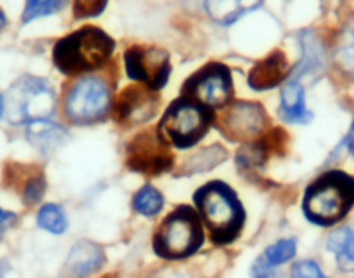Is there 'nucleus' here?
<instances>
[{"label":"nucleus","instance_id":"nucleus-26","mask_svg":"<svg viewBox=\"0 0 354 278\" xmlns=\"http://www.w3.org/2000/svg\"><path fill=\"white\" fill-rule=\"evenodd\" d=\"M108 0H73V12L75 18H93L100 16L106 8Z\"/></svg>","mask_w":354,"mask_h":278},{"label":"nucleus","instance_id":"nucleus-33","mask_svg":"<svg viewBox=\"0 0 354 278\" xmlns=\"http://www.w3.org/2000/svg\"><path fill=\"white\" fill-rule=\"evenodd\" d=\"M255 278H268V277H255Z\"/></svg>","mask_w":354,"mask_h":278},{"label":"nucleus","instance_id":"nucleus-17","mask_svg":"<svg viewBox=\"0 0 354 278\" xmlns=\"http://www.w3.org/2000/svg\"><path fill=\"white\" fill-rule=\"evenodd\" d=\"M26 138L37 150L50 154L59 145H63V141L66 139V131L49 120H37L28 124Z\"/></svg>","mask_w":354,"mask_h":278},{"label":"nucleus","instance_id":"nucleus-9","mask_svg":"<svg viewBox=\"0 0 354 278\" xmlns=\"http://www.w3.org/2000/svg\"><path fill=\"white\" fill-rule=\"evenodd\" d=\"M174 157L158 132L145 131L127 147V165L146 176H158L172 169Z\"/></svg>","mask_w":354,"mask_h":278},{"label":"nucleus","instance_id":"nucleus-10","mask_svg":"<svg viewBox=\"0 0 354 278\" xmlns=\"http://www.w3.org/2000/svg\"><path fill=\"white\" fill-rule=\"evenodd\" d=\"M125 70L132 80L146 84L151 91H158L169 80V56L158 47L134 46L125 53Z\"/></svg>","mask_w":354,"mask_h":278},{"label":"nucleus","instance_id":"nucleus-22","mask_svg":"<svg viewBox=\"0 0 354 278\" xmlns=\"http://www.w3.org/2000/svg\"><path fill=\"white\" fill-rule=\"evenodd\" d=\"M136 212L142 216H156L163 207V196L160 195L158 189L153 186H145L136 193L134 200H132Z\"/></svg>","mask_w":354,"mask_h":278},{"label":"nucleus","instance_id":"nucleus-3","mask_svg":"<svg viewBox=\"0 0 354 278\" xmlns=\"http://www.w3.org/2000/svg\"><path fill=\"white\" fill-rule=\"evenodd\" d=\"M113 49L115 42L108 33L94 26H85L54 46L53 59L64 75H78L103 66L113 54Z\"/></svg>","mask_w":354,"mask_h":278},{"label":"nucleus","instance_id":"nucleus-27","mask_svg":"<svg viewBox=\"0 0 354 278\" xmlns=\"http://www.w3.org/2000/svg\"><path fill=\"white\" fill-rule=\"evenodd\" d=\"M292 278H325L315 261H301L292 268Z\"/></svg>","mask_w":354,"mask_h":278},{"label":"nucleus","instance_id":"nucleus-24","mask_svg":"<svg viewBox=\"0 0 354 278\" xmlns=\"http://www.w3.org/2000/svg\"><path fill=\"white\" fill-rule=\"evenodd\" d=\"M44 193H46V181H44L42 174H32L23 185V202L26 205H35L42 200Z\"/></svg>","mask_w":354,"mask_h":278},{"label":"nucleus","instance_id":"nucleus-25","mask_svg":"<svg viewBox=\"0 0 354 278\" xmlns=\"http://www.w3.org/2000/svg\"><path fill=\"white\" fill-rule=\"evenodd\" d=\"M266 155H268V148L264 147V143L259 145H248L243 147L236 155V160L240 167H254V165H261L266 160Z\"/></svg>","mask_w":354,"mask_h":278},{"label":"nucleus","instance_id":"nucleus-13","mask_svg":"<svg viewBox=\"0 0 354 278\" xmlns=\"http://www.w3.org/2000/svg\"><path fill=\"white\" fill-rule=\"evenodd\" d=\"M290 73L288 59L281 50H273L259 61L248 73V86L255 91H268L280 86Z\"/></svg>","mask_w":354,"mask_h":278},{"label":"nucleus","instance_id":"nucleus-34","mask_svg":"<svg viewBox=\"0 0 354 278\" xmlns=\"http://www.w3.org/2000/svg\"><path fill=\"white\" fill-rule=\"evenodd\" d=\"M106 278H108V277H106Z\"/></svg>","mask_w":354,"mask_h":278},{"label":"nucleus","instance_id":"nucleus-31","mask_svg":"<svg viewBox=\"0 0 354 278\" xmlns=\"http://www.w3.org/2000/svg\"><path fill=\"white\" fill-rule=\"evenodd\" d=\"M6 23H8V19H6V15H4V12H2V9H0V30L4 28Z\"/></svg>","mask_w":354,"mask_h":278},{"label":"nucleus","instance_id":"nucleus-28","mask_svg":"<svg viewBox=\"0 0 354 278\" xmlns=\"http://www.w3.org/2000/svg\"><path fill=\"white\" fill-rule=\"evenodd\" d=\"M15 223H16L15 212L4 211V209L0 207V240H2V237H4L6 230H8L9 226L15 225Z\"/></svg>","mask_w":354,"mask_h":278},{"label":"nucleus","instance_id":"nucleus-11","mask_svg":"<svg viewBox=\"0 0 354 278\" xmlns=\"http://www.w3.org/2000/svg\"><path fill=\"white\" fill-rule=\"evenodd\" d=\"M266 120L268 117L261 104L240 101V103L231 104L224 111L219 120V127L226 138L233 141H247L261 134Z\"/></svg>","mask_w":354,"mask_h":278},{"label":"nucleus","instance_id":"nucleus-1","mask_svg":"<svg viewBox=\"0 0 354 278\" xmlns=\"http://www.w3.org/2000/svg\"><path fill=\"white\" fill-rule=\"evenodd\" d=\"M210 240L226 245L238 239L245 225V211L233 189L221 181H210L193 196Z\"/></svg>","mask_w":354,"mask_h":278},{"label":"nucleus","instance_id":"nucleus-7","mask_svg":"<svg viewBox=\"0 0 354 278\" xmlns=\"http://www.w3.org/2000/svg\"><path fill=\"white\" fill-rule=\"evenodd\" d=\"M110 87L100 77H84L68 89L64 98V115L73 124H91L110 110Z\"/></svg>","mask_w":354,"mask_h":278},{"label":"nucleus","instance_id":"nucleus-18","mask_svg":"<svg viewBox=\"0 0 354 278\" xmlns=\"http://www.w3.org/2000/svg\"><path fill=\"white\" fill-rule=\"evenodd\" d=\"M297 252V243L294 239H281L277 243L270 245L264 250L262 257H259L257 263L254 264V277H268V271L274 266L287 263Z\"/></svg>","mask_w":354,"mask_h":278},{"label":"nucleus","instance_id":"nucleus-32","mask_svg":"<svg viewBox=\"0 0 354 278\" xmlns=\"http://www.w3.org/2000/svg\"><path fill=\"white\" fill-rule=\"evenodd\" d=\"M2 115H4V100L0 96V118H2Z\"/></svg>","mask_w":354,"mask_h":278},{"label":"nucleus","instance_id":"nucleus-23","mask_svg":"<svg viewBox=\"0 0 354 278\" xmlns=\"http://www.w3.org/2000/svg\"><path fill=\"white\" fill-rule=\"evenodd\" d=\"M68 0H26L25 11H23V23H30L42 16L54 15L64 9Z\"/></svg>","mask_w":354,"mask_h":278},{"label":"nucleus","instance_id":"nucleus-15","mask_svg":"<svg viewBox=\"0 0 354 278\" xmlns=\"http://www.w3.org/2000/svg\"><path fill=\"white\" fill-rule=\"evenodd\" d=\"M261 4L262 0H205V11L217 25L226 26Z\"/></svg>","mask_w":354,"mask_h":278},{"label":"nucleus","instance_id":"nucleus-6","mask_svg":"<svg viewBox=\"0 0 354 278\" xmlns=\"http://www.w3.org/2000/svg\"><path fill=\"white\" fill-rule=\"evenodd\" d=\"M56 108V94L49 82L37 77H21L11 86L4 110L11 124L47 120Z\"/></svg>","mask_w":354,"mask_h":278},{"label":"nucleus","instance_id":"nucleus-8","mask_svg":"<svg viewBox=\"0 0 354 278\" xmlns=\"http://www.w3.org/2000/svg\"><path fill=\"white\" fill-rule=\"evenodd\" d=\"M183 96L205 108H221L233 98V80L224 64L210 63L189 77L183 87Z\"/></svg>","mask_w":354,"mask_h":278},{"label":"nucleus","instance_id":"nucleus-4","mask_svg":"<svg viewBox=\"0 0 354 278\" xmlns=\"http://www.w3.org/2000/svg\"><path fill=\"white\" fill-rule=\"evenodd\" d=\"M203 243V228L192 207H177L170 212L153 237V249L160 257L169 261L186 259L193 256Z\"/></svg>","mask_w":354,"mask_h":278},{"label":"nucleus","instance_id":"nucleus-5","mask_svg":"<svg viewBox=\"0 0 354 278\" xmlns=\"http://www.w3.org/2000/svg\"><path fill=\"white\" fill-rule=\"evenodd\" d=\"M212 115L209 108L202 106L189 98L174 101L158 125V136L167 145L176 148H192L209 131Z\"/></svg>","mask_w":354,"mask_h":278},{"label":"nucleus","instance_id":"nucleus-21","mask_svg":"<svg viewBox=\"0 0 354 278\" xmlns=\"http://www.w3.org/2000/svg\"><path fill=\"white\" fill-rule=\"evenodd\" d=\"M37 225L42 230H46V232L54 233V235H61L63 232H66L68 219L59 205H56V203H46L39 211V216H37Z\"/></svg>","mask_w":354,"mask_h":278},{"label":"nucleus","instance_id":"nucleus-19","mask_svg":"<svg viewBox=\"0 0 354 278\" xmlns=\"http://www.w3.org/2000/svg\"><path fill=\"white\" fill-rule=\"evenodd\" d=\"M330 252L335 254L337 263L342 270L354 271V226L340 228L328 237L326 243Z\"/></svg>","mask_w":354,"mask_h":278},{"label":"nucleus","instance_id":"nucleus-29","mask_svg":"<svg viewBox=\"0 0 354 278\" xmlns=\"http://www.w3.org/2000/svg\"><path fill=\"white\" fill-rule=\"evenodd\" d=\"M151 278H189L188 275H185L183 271H177V270H162L158 273L153 275Z\"/></svg>","mask_w":354,"mask_h":278},{"label":"nucleus","instance_id":"nucleus-16","mask_svg":"<svg viewBox=\"0 0 354 278\" xmlns=\"http://www.w3.org/2000/svg\"><path fill=\"white\" fill-rule=\"evenodd\" d=\"M280 111L283 120L294 122V124H306L313 118L311 111L306 108L304 89L297 79H292L285 84L281 91Z\"/></svg>","mask_w":354,"mask_h":278},{"label":"nucleus","instance_id":"nucleus-14","mask_svg":"<svg viewBox=\"0 0 354 278\" xmlns=\"http://www.w3.org/2000/svg\"><path fill=\"white\" fill-rule=\"evenodd\" d=\"M104 264V252L97 243L80 240L70 250L64 270L71 278H85Z\"/></svg>","mask_w":354,"mask_h":278},{"label":"nucleus","instance_id":"nucleus-30","mask_svg":"<svg viewBox=\"0 0 354 278\" xmlns=\"http://www.w3.org/2000/svg\"><path fill=\"white\" fill-rule=\"evenodd\" d=\"M347 148H349V151L353 154V157H354V124H353V127H351L349 136H347Z\"/></svg>","mask_w":354,"mask_h":278},{"label":"nucleus","instance_id":"nucleus-2","mask_svg":"<svg viewBox=\"0 0 354 278\" xmlns=\"http://www.w3.org/2000/svg\"><path fill=\"white\" fill-rule=\"evenodd\" d=\"M354 207V178L342 171L319 176L306 189L302 212L318 226H333L342 221Z\"/></svg>","mask_w":354,"mask_h":278},{"label":"nucleus","instance_id":"nucleus-12","mask_svg":"<svg viewBox=\"0 0 354 278\" xmlns=\"http://www.w3.org/2000/svg\"><path fill=\"white\" fill-rule=\"evenodd\" d=\"M158 108V98L149 87L131 86L118 96L115 104V118L124 125L148 122Z\"/></svg>","mask_w":354,"mask_h":278},{"label":"nucleus","instance_id":"nucleus-20","mask_svg":"<svg viewBox=\"0 0 354 278\" xmlns=\"http://www.w3.org/2000/svg\"><path fill=\"white\" fill-rule=\"evenodd\" d=\"M333 59L344 73L354 77V18L340 32L333 50Z\"/></svg>","mask_w":354,"mask_h":278}]
</instances>
